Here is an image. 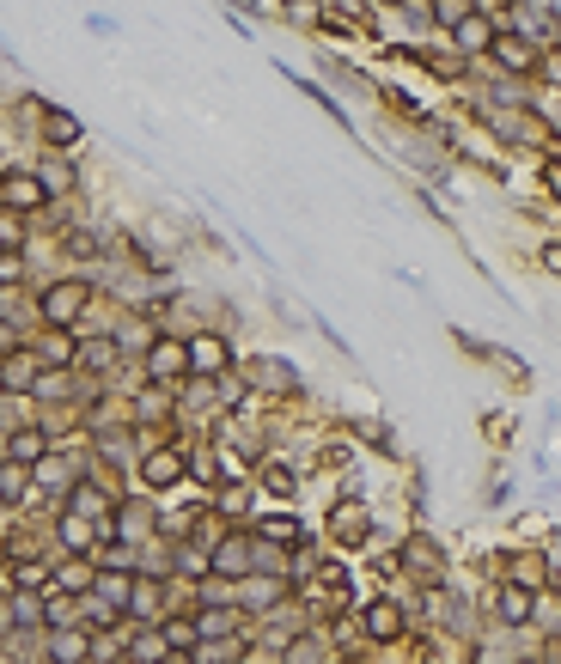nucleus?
Listing matches in <instances>:
<instances>
[{
	"mask_svg": "<svg viewBox=\"0 0 561 664\" xmlns=\"http://www.w3.org/2000/svg\"><path fill=\"white\" fill-rule=\"evenodd\" d=\"M330 530H336L342 549H360V543H366V530H373V512H366L360 500H342L336 518H330Z\"/></svg>",
	"mask_w": 561,
	"mask_h": 664,
	"instance_id": "obj_1",
	"label": "nucleus"
},
{
	"mask_svg": "<svg viewBox=\"0 0 561 664\" xmlns=\"http://www.w3.org/2000/svg\"><path fill=\"white\" fill-rule=\"evenodd\" d=\"M488 56L501 61L506 73H531V67H537V43H531V37H519V31H501Z\"/></svg>",
	"mask_w": 561,
	"mask_h": 664,
	"instance_id": "obj_2",
	"label": "nucleus"
},
{
	"mask_svg": "<svg viewBox=\"0 0 561 664\" xmlns=\"http://www.w3.org/2000/svg\"><path fill=\"white\" fill-rule=\"evenodd\" d=\"M80 311H86V286H80V280L50 286V299H43V317H50V324H73Z\"/></svg>",
	"mask_w": 561,
	"mask_h": 664,
	"instance_id": "obj_3",
	"label": "nucleus"
},
{
	"mask_svg": "<svg viewBox=\"0 0 561 664\" xmlns=\"http://www.w3.org/2000/svg\"><path fill=\"white\" fill-rule=\"evenodd\" d=\"M495 19H482V12H470L464 25H457V50H470V56H482V50H495Z\"/></svg>",
	"mask_w": 561,
	"mask_h": 664,
	"instance_id": "obj_4",
	"label": "nucleus"
},
{
	"mask_svg": "<svg viewBox=\"0 0 561 664\" xmlns=\"http://www.w3.org/2000/svg\"><path fill=\"white\" fill-rule=\"evenodd\" d=\"M31 378H37V354H31V347H12L6 366H0V385L6 390H31Z\"/></svg>",
	"mask_w": 561,
	"mask_h": 664,
	"instance_id": "obj_5",
	"label": "nucleus"
},
{
	"mask_svg": "<svg viewBox=\"0 0 561 664\" xmlns=\"http://www.w3.org/2000/svg\"><path fill=\"white\" fill-rule=\"evenodd\" d=\"M43 195H50V189H43L37 177H25V171H12V177L0 183V202H6V208H31V202H43Z\"/></svg>",
	"mask_w": 561,
	"mask_h": 664,
	"instance_id": "obj_6",
	"label": "nucleus"
},
{
	"mask_svg": "<svg viewBox=\"0 0 561 664\" xmlns=\"http://www.w3.org/2000/svg\"><path fill=\"white\" fill-rule=\"evenodd\" d=\"M141 476H147V488H171V482L183 476V457H177V451H153Z\"/></svg>",
	"mask_w": 561,
	"mask_h": 664,
	"instance_id": "obj_7",
	"label": "nucleus"
},
{
	"mask_svg": "<svg viewBox=\"0 0 561 664\" xmlns=\"http://www.w3.org/2000/svg\"><path fill=\"white\" fill-rule=\"evenodd\" d=\"M366 634H373V640H396V634H403V609L396 604H373L366 609Z\"/></svg>",
	"mask_w": 561,
	"mask_h": 664,
	"instance_id": "obj_8",
	"label": "nucleus"
},
{
	"mask_svg": "<svg viewBox=\"0 0 561 664\" xmlns=\"http://www.w3.org/2000/svg\"><path fill=\"white\" fill-rule=\"evenodd\" d=\"M43 134H50V147H73L80 141V122L67 111H43Z\"/></svg>",
	"mask_w": 561,
	"mask_h": 664,
	"instance_id": "obj_9",
	"label": "nucleus"
},
{
	"mask_svg": "<svg viewBox=\"0 0 561 664\" xmlns=\"http://www.w3.org/2000/svg\"><path fill=\"white\" fill-rule=\"evenodd\" d=\"M531 591H525V585H506L501 591V622H512V628H519V622H531Z\"/></svg>",
	"mask_w": 561,
	"mask_h": 664,
	"instance_id": "obj_10",
	"label": "nucleus"
},
{
	"mask_svg": "<svg viewBox=\"0 0 561 664\" xmlns=\"http://www.w3.org/2000/svg\"><path fill=\"white\" fill-rule=\"evenodd\" d=\"M183 366H189V354H183L177 341H159V347H153V378H171V372H183Z\"/></svg>",
	"mask_w": 561,
	"mask_h": 664,
	"instance_id": "obj_11",
	"label": "nucleus"
},
{
	"mask_svg": "<svg viewBox=\"0 0 561 664\" xmlns=\"http://www.w3.org/2000/svg\"><path fill=\"white\" fill-rule=\"evenodd\" d=\"M427 12H434L440 25H451V31H457V25L476 12V0H427Z\"/></svg>",
	"mask_w": 561,
	"mask_h": 664,
	"instance_id": "obj_12",
	"label": "nucleus"
},
{
	"mask_svg": "<svg viewBox=\"0 0 561 664\" xmlns=\"http://www.w3.org/2000/svg\"><path fill=\"white\" fill-rule=\"evenodd\" d=\"M257 378H263V390H287L293 385V366L287 360H257Z\"/></svg>",
	"mask_w": 561,
	"mask_h": 664,
	"instance_id": "obj_13",
	"label": "nucleus"
},
{
	"mask_svg": "<svg viewBox=\"0 0 561 664\" xmlns=\"http://www.w3.org/2000/svg\"><path fill=\"white\" fill-rule=\"evenodd\" d=\"M189 360H196L202 372H214V366H226V347H220V341H214V335H202V341L189 347Z\"/></svg>",
	"mask_w": 561,
	"mask_h": 664,
	"instance_id": "obj_14",
	"label": "nucleus"
},
{
	"mask_svg": "<svg viewBox=\"0 0 561 664\" xmlns=\"http://www.w3.org/2000/svg\"><path fill=\"white\" fill-rule=\"evenodd\" d=\"M0 500H25V463H6L0 469Z\"/></svg>",
	"mask_w": 561,
	"mask_h": 664,
	"instance_id": "obj_15",
	"label": "nucleus"
},
{
	"mask_svg": "<svg viewBox=\"0 0 561 664\" xmlns=\"http://www.w3.org/2000/svg\"><path fill=\"white\" fill-rule=\"evenodd\" d=\"M92 579H98V573H92L86 561H67V567H61V585H67V591H86Z\"/></svg>",
	"mask_w": 561,
	"mask_h": 664,
	"instance_id": "obj_16",
	"label": "nucleus"
},
{
	"mask_svg": "<svg viewBox=\"0 0 561 664\" xmlns=\"http://www.w3.org/2000/svg\"><path fill=\"white\" fill-rule=\"evenodd\" d=\"M134 659L159 664V659H165V634H141V640H134Z\"/></svg>",
	"mask_w": 561,
	"mask_h": 664,
	"instance_id": "obj_17",
	"label": "nucleus"
},
{
	"mask_svg": "<svg viewBox=\"0 0 561 664\" xmlns=\"http://www.w3.org/2000/svg\"><path fill=\"white\" fill-rule=\"evenodd\" d=\"M31 457H43V433H19L12 439V463H31Z\"/></svg>",
	"mask_w": 561,
	"mask_h": 664,
	"instance_id": "obj_18",
	"label": "nucleus"
},
{
	"mask_svg": "<svg viewBox=\"0 0 561 664\" xmlns=\"http://www.w3.org/2000/svg\"><path fill=\"white\" fill-rule=\"evenodd\" d=\"M56 659L61 664H80V659H86V640H80V634H56Z\"/></svg>",
	"mask_w": 561,
	"mask_h": 664,
	"instance_id": "obj_19",
	"label": "nucleus"
},
{
	"mask_svg": "<svg viewBox=\"0 0 561 664\" xmlns=\"http://www.w3.org/2000/svg\"><path fill=\"white\" fill-rule=\"evenodd\" d=\"M244 561H250V554H244V543H226V549L214 554V567H220V573H244Z\"/></svg>",
	"mask_w": 561,
	"mask_h": 664,
	"instance_id": "obj_20",
	"label": "nucleus"
},
{
	"mask_svg": "<svg viewBox=\"0 0 561 664\" xmlns=\"http://www.w3.org/2000/svg\"><path fill=\"white\" fill-rule=\"evenodd\" d=\"M196 628H202V634H232V628H238V615H226V609H208V615H202Z\"/></svg>",
	"mask_w": 561,
	"mask_h": 664,
	"instance_id": "obj_21",
	"label": "nucleus"
},
{
	"mask_svg": "<svg viewBox=\"0 0 561 664\" xmlns=\"http://www.w3.org/2000/svg\"><path fill=\"white\" fill-rule=\"evenodd\" d=\"M61 543H67V549H86V543H92V530H86L80 518H67V524H61Z\"/></svg>",
	"mask_w": 561,
	"mask_h": 664,
	"instance_id": "obj_22",
	"label": "nucleus"
},
{
	"mask_svg": "<svg viewBox=\"0 0 561 664\" xmlns=\"http://www.w3.org/2000/svg\"><path fill=\"white\" fill-rule=\"evenodd\" d=\"M12 244H19V220H12V214H0V250H12Z\"/></svg>",
	"mask_w": 561,
	"mask_h": 664,
	"instance_id": "obj_23",
	"label": "nucleus"
},
{
	"mask_svg": "<svg viewBox=\"0 0 561 664\" xmlns=\"http://www.w3.org/2000/svg\"><path fill=\"white\" fill-rule=\"evenodd\" d=\"M269 488L275 494H293V469H269Z\"/></svg>",
	"mask_w": 561,
	"mask_h": 664,
	"instance_id": "obj_24",
	"label": "nucleus"
},
{
	"mask_svg": "<svg viewBox=\"0 0 561 664\" xmlns=\"http://www.w3.org/2000/svg\"><path fill=\"white\" fill-rule=\"evenodd\" d=\"M543 269H549V275H561V244H543Z\"/></svg>",
	"mask_w": 561,
	"mask_h": 664,
	"instance_id": "obj_25",
	"label": "nucleus"
},
{
	"mask_svg": "<svg viewBox=\"0 0 561 664\" xmlns=\"http://www.w3.org/2000/svg\"><path fill=\"white\" fill-rule=\"evenodd\" d=\"M543 67H549V80H556V86H561V56H549V61H543Z\"/></svg>",
	"mask_w": 561,
	"mask_h": 664,
	"instance_id": "obj_26",
	"label": "nucleus"
},
{
	"mask_svg": "<svg viewBox=\"0 0 561 664\" xmlns=\"http://www.w3.org/2000/svg\"><path fill=\"white\" fill-rule=\"evenodd\" d=\"M0 354H12V330L6 324H0Z\"/></svg>",
	"mask_w": 561,
	"mask_h": 664,
	"instance_id": "obj_27",
	"label": "nucleus"
},
{
	"mask_svg": "<svg viewBox=\"0 0 561 664\" xmlns=\"http://www.w3.org/2000/svg\"><path fill=\"white\" fill-rule=\"evenodd\" d=\"M549 183H556V195H561V165H549Z\"/></svg>",
	"mask_w": 561,
	"mask_h": 664,
	"instance_id": "obj_28",
	"label": "nucleus"
},
{
	"mask_svg": "<svg viewBox=\"0 0 561 664\" xmlns=\"http://www.w3.org/2000/svg\"><path fill=\"white\" fill-rule=\"evenodd\" d=\"M0 634H6V604H0Z\"/></svg>",
	"mask_w": 561,
	"mask_h": 664,
	"instance_id": "obj_29",
	"label": "nucleus"
},
{
	"mask_svg": "<svg viewBox=\"0 0 561 664\" xmlns=\"http://www.w3.org/2000/svg\"><path fill=\"white\" fill-rule=\"evenodd\" d=\"M391 6H396V0H391Z\"/></svg>",
	"mask_w": 561,
	"mask_h": 664,
	"instance_id": "obj_30",
	"label": "nucleus"
}]
</instances>
